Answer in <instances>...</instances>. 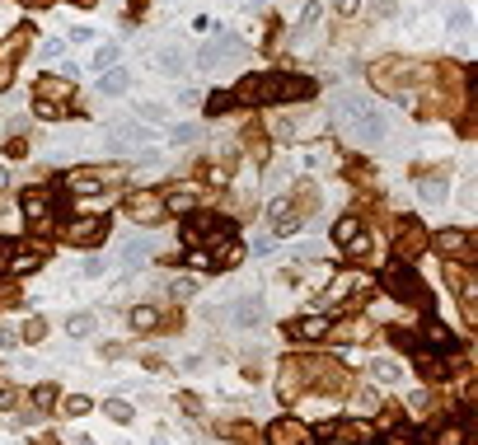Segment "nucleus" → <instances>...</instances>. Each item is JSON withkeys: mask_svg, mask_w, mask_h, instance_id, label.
I'll return each instance as SVG.
<instances>
[{"mask_svg": "<svg viewBox=\"0 0 478 445\" xmlns=\"http://www.w3.org/2000/svg\"><path fill=\"white\" fill-rule=\"evenodd\" d=\"M417 370H422L427 380H446V361H436L432 352H417Z\"/></svg>", "mask_w": 478, "mask_h": 445, "instance_id": "obj_28", "label": "nucleus"}, {"mask_svg": "<svg viewBox=\"0 0 478 445\" xmlns=\"http://www.w3.org/2000/svg\"><path fill=\"white\" fill-rule=\"evenodd\" d=\"M427 342H432V347H436V352H455V347H460V342H455V333H450V328H446V323H427Z\"/></svg>", "mask_w": 478, "mask_h": 445, "instance_id": "obj_21", "label": "nucleus"}, {"mask_svg": "<svg viewBox=\"0 0 478 445\" xmlns=\"http://www.w3.org/2000/svg\"><path fill=\"white\" fill-rule=\"evenodd\" d=\"M113 66H118V47H99V52H94V71H113Z\"/></svg>", "mask_w": 478, "mask_h": 445, "instance_id": "obj_35", "label": "nucleus"}, {"mask_svg": "<svg viewBox=\"0 0 478 445\" xmlns=\"http://www.w3.org/2000/svg\"><path fill=\"white\" fill-rule=\"evenodd\" d=\"M333 10H338V15H356V10H361V0H333Z\"/></svg>", "mask_w": 478, "mask_h": 445, "instance_id": "obj_42", "label": "nucleus"}, {"mask_svg": "<svg viewBox=\"0 0 478 445\" xmlns=\"http://www.w3.org/2000/svg\"><path fill=\"white\" fill-rule=\"evenodd\" d=\"M192 141H202V127H197V122H188V127H178V132H174V146H192Z\"/></svg>", "mask_w": 478, "mask_h": 445, "instance_id": "obj_37", "label": "nucleus"}, {"mask_svg": "<svg viewBox=\"0 0 478 445\" xmlns=\"http://www.w3.org/2000/svg\"><path fill=\"white\" fill-rule=\"evenodd\" d=\"M38 333H43V319H29V323H24V338H29V342H38Z\"/></svg>", "mask_w": 478, "mask_h": 445, "instance_id": "obj_43", "label": "nucleus"}, {"mask_svg": "<svg viewBox=\"0 0 478 445\" xmlns=\"http://www.w3.org/2000/svg\"><path fill=\"white\" fill-rule=\"evenodd\" d=\"M267 216L277 220V234H291V230H295V216H291V202H286V197L272 202V206H267Z\"/></svg>", "mask_w": 478, "mask_h": 445, "instance_id": "obj_22", "label": "nucleus"}, {"mask_svg": "<svg viewBox=\"0 0 478 445\" xmlns=\"http://www.w3.org/2000/svg\"><path fill=\"white\" fill-rule=\"evenodd\" d=\"M230 319H234V328H253V323L262 319V305L253 300V295H239L234 309H230Z\"/></svg>", "mask_w": 478, "mask_h": 445, "instance_id": "obj_15", "label": "nucleus"}, {"mask_svg": "<svg viewBox=\"0 0 478 445\" xmlns=\"http://www.w3.org/2000/svg\"><path fill=\"white\" fill-rule=\"evenodd\" d=\"M436 248L446 253V258H469V248H474V239H469V230H441L436 234Z\"/></svg>", "mask_w": 478, "mask_h": 445, "instance_id": "obj_10", "label": "nucleus"}, {"mask_svg": "<svg viewBox=\"0 0 478 445\" xmlns=\"http://www.w3.org/2000/svg\"><path fill=\"white\" fill-rule=\"evenodd\" d=\"M104 413H108L113 422H118V427H127V422L136 417V408H132V403H127V399H108V403H104Z\"/></svg>", "mask_w": 478, "mask_h": 445, "instance_id": "obj_26", "label": "nucleus"}, {"mask_svg": "<svg viewBox=\"0 0 478 445\" xmlns=\"http://www.w3.org/2000/svg\"><path fill=\"white\" fill-rule=\"evenodd\" d=\"M230 220H225V216H197V220H192V225H188V244H206V239H216V244H225V239H230Z\"/></svg>", "mask_w": 478, "mask_h": 445, "instance_id": "obj_4", "label": "nucleus"}, {"mask_svg": "<svg viewBox=\"0 0 478 445\" xmlns=\"http://www.w3.org/2000/svg\"><path fill=\"white\" fill-rule=\"evenodd\" d=\"M319 15H324V0H309L305 10H300V24H295V38L314 29V24H319Z\"/></svg>", "mask_w": 478, "mask_h": 445, "instance_id": "obj_27", "label": "nucleus"}, {"mask_svg": "<svg viewBox=\"0 0 478 445\" xmlns=\"http://www.w3.org/2000/svg\"><path fill=\"white\" fill-rule=\"evenodd\" d=\"M24 216L33 220V230H52V216H47V197H43V192H29V197H24Z\"/></svg>", "mask_w": 478, "mask_h": 445, "instance_id": "obj_18", "label": "nucleus"}, {"mask_svg": "<svg viewBox=\"0 0 478 445\" xmlns=\"http://www.w3.org/2000/svg\"><path fill=\"white\" fill-rule=\"evenodd\" d=\"M57 403H62V413H66V417H85V413H94V403L85 399V394H71V399H57Z\"/></svg>", "mask_w": 478, "mask_h": 445, "instance_id": "obj_31", "label": "nucleus"}, {"mask_svg": "<svg viewBox=\"0 0 478 445\" xmlns=\"http://www.w3.org/2000/svg\"><path fill=\"white\" fill-rule=\"evenodd\" d=\"M188 262L202 272V267H211V253H206V248H192V258H188Z\"/></svg>", "mask_w": 478, "mask_h": 445, "instance_id": "obj_41", "label": "nucleus"}, {"mask_svg": "<svg viewBox=\"0 0 478 445\" xmlns=\"http://www.w3.org/2000/svg\"><path fill=\"white\" fill-rule=\"evenodd\" d=\"M10 403H15V389H10V384H0V413H5Z\"/></svg>", "mask_w": 478, "mask_h": 445, "instance_id": "obj_45", "label": "nucleus"}, {"mask_svg": "<svg viewBox=\"0 0 478 445\" xmlns=\"http://www.w3.org/2000/svg\"><path fill=\"white\" fill-rule=\"evenodd\" d=\"M66 333H71V338H90L94 333V314H71V319H66Z\"/></svg>", "mask_w": 478, "mask_h": 445, "instance_id": "obj_32", "label": "nucleus"}, {"mask_svg": "<svg viewBox=\"0 0 478 445\" xmlns=\"http://www.w3.org/2000/svg\"><path fill=\"white\" fill-rule=\"evenodd\" d=\"M469 29V10H455V15H450V33H464Z\"/></svg>", "mask_w": 478, "mask_h": 445, "instance_id": "obj_40", "label": "nucleus"}, {"mask_svg": "<svg viewBox=\"0 0 478 445\" xmlns=\"http://www.w3.org/2000/svg\"><path fill=\"white\" fill-rule=\"evenodd\" d=\"M57 399H62V394H57L52 384H38V389H33V408H38V413H52Z\"/></svg>", "mask_w": 478, "mask_h": 445, "instance_id": "obj_30", "label": "nucleus"}, {"mask_svg": "<svg viewBox=\"0 0 478 445\" xmlns=\"http://www.w3.org/2000/svg\"><path fill=\"white\" fill-rule=\"evenodd\" d=\"M464 441H469V431H464V427H446L441 436H436V445H464Z\"/></svg>", "mask_w": 478, "mask_h": 445, "instance_id": "obj_38", "label": "nucleus"}, {"mask_svg": "<svg viewBox=\"0 0 478 445\" xmlns=\"http://www.w3.org/2000/svg\"><path fill=\"white\" fill-rule=\"evenodd\" d=\"M328 108H333V118H338V127L347 132V141H352V146H380V141L389 136L385 113L370 104L366 94H356V90H338L333 99H328Z\"/></svg>", "mask_w": 478, "mask_h": 445, "instance_id": "obj_1", "label": "nucleus"}, {"mask_svg": "<svg viewBox=\"0 0 478 445\" xmlns=\"http://www.w3.org/2000/svg\"><path fill=\"white\" fill-rule=\"evenodd\" d=\"M333 239H338L342 248L356 244V239H361V220H356V216H342V220H338V230H333Z\"/></svg>", "mask_w": 478, "mask_h": 445, "instance_id": "obj_25", "label": "nucleus"}, {"mask_svg": "<svg viewBox=\"0 0 478 445\" xmlns=\"http://www.w3.org/2000/svg\"><path fill=\"white\" fill-rule=\"evenodd\" d=\"M38 262H43V253H38V248H24V244H15L5 253V267H10V272H33Z\"/></svg>", "mask_w": 478, "mask_h": 445, "instance_id": "obj_17", "label": "nucleus"}, {"mask_svg": "<svg viewBox=\"0 0 478 445\" xmlns=\"http://www.w3.org/2000/svg\"><path fill=\"white\" fill-rule=\"evenodd\" d=\"M62 47H66L62 38H47V43H43V57H57V52H62Z\"/></svg>", "mask_w": 478, "mask_h": 445, "instance_id": "obj_44", "label": "nucleus"}, {"mask_svg": "<svg viewBox=\"0 0 478 445\" xmlns=\"http://www.w3.org/2000/svg\"><path fill=\"white\" fill-rule=\"evenodd\" d=\"M29 43V33H10L5 43H0V90L10 85V66H15V52Z\"/></svg>", "mask_w": 478, "mask_h": 445, "instance_id": "obj_14", "label": "nucleus"}, {"mask_svg": "<svg viewBox=\"0 0 478 445\" xmlns=\"http://www.w3.org/2000/svg\"><path fill=\"white\" fill-rule=\"evenodd\" d=\"M127 323H132L136 333H150L155 323H160V309H150V305H136L132 314H127Z\"/></svg>", "mask_w": 478, "mask_h": 445, "instance_id": "obj_24", "label": "nucleus"}, {"mask_svg": "<svg viewBox=\"0 0 478 445\" xmlns=\"http://www.w3.org/2000/svg\"><path fill=\"white\" fill-rule=\"evenodd\" d=\"M99 239H108V220L104 216H80L71 225V244H99Z\"/></svg>", "mask_w": 478, "mask_h": 445, "instance_id": "obj_7", "label": "nucleus"}, {"mask_svg": "<svg viewBox=\"0 0 478 445\" xmlns=\"http://www.w3.org/2000/svg\"><path fill=\"white\" fill-rule=\"evenodd\" d=\"M66 188H71V192H80V197L104 192V174H99V169H71V174H66Z\"/></svg>", "mask_w": 478, "mask_h": 445, "instance_id": "obj_12", "label": "nucleus"}, {"mask_svg": "<svg viewBox=\"0 0 478 445\" xmlns=\"http://www.w3.org/2000/svg\"><path fill=\"white\" fill-rule=\"evenodd\" d=\"M385 286H389L394 295H413V300H422V305H427V286L413 276V267H389V272H385Z\"/></svg>", "mask_w": 478, "mask_h": 445, "instance_id": "obj_6", "label": "nucleus"}, {"mask_svg": "<svg viewBox=\"0 0 478 445\" xmlns=\"http://www.w3.org/2000/svg\"><path fill=\"white\" fill-rule=\"evenodd\" d=\"M146 262H150V239H127L122 244V267L136 272V267H146Z\"/></svg>", "mask_w": 478, "mask_h": 445, "instance_id": "obj_19", "label": "nucleus"}, {"mask_svg": "<svg viewBox=\"0 0 478 445\" xmlns=\"http://www.w3.org/2000/svg\"><path fill=\"white\" fill-rule=\"evenodd\" d=\"M352 408H356V417H375L380 413V394H375V389H361Z\"/></svg>", "mask_w": 478, "mask_h": 445, "instance_id": "obj_29", "label": "nucleus"}, {"mask_svg": "<svg viewBox=\"0 0 478 445\" xmlns=\"http://www.w3.org/2000/svg\"><path fill=\"white\" fill-rule=\"evenodd\" d=\"M446 197H450L446 178H422V183H417V202H422V206H446Z\"/></svg>", "mask_w": 478, "mask_h": 445, "instance_id": "obj_16", "label": "nucleus"}, {"mask_svg": "<svg viewBox=\"0 0 478 445\" xmlns=\"http://www.w3.org/2000/svg\"><path fill=\"white\" fill-rule=\"evenodd\" d=\"M5 253H10V244H0V267H5Z\"/></svg>", "mask_w": 478, "mask_h": 445, "instance_id": "obj_46", "label": "nucleus"}, {"mask_svg": "<svg viewBox=\"0 0 478 445\" xmlns=\"http://www.w3.org/2000/svg\"><path fill=\"white\" fill-rule=\"evenodd\" d=\"M352 286H356V276H338V281H333V286H328V295H324V305H328V300H342V295L352 291Z\"/></svg>", "mask_w": 478, "mask_h": 445, "instance_id": "obj_36", "label": "nucleus"}, {"mask_svg": "<svg viewBox=\"0 0 478 445\" xmlns=\"http://www.w3.org/2000/svg\"><path fill=\"white\" fill-rule=\"evenodd\" d=\"M267 441L272 445H309V431L300 422H291V417H281V422L267 427Z\"/></svg>", "mask_w": 478, "mask_h": 445, "instance_id": "obj_8", "label": "nucleus"}, {"mask_svg": "<svg viewBox=\"0 0 478 445\" xmlns=\"http://www.w3.org/2000/svg\"><path fill=\"white\" fill-rule=\"evenodd\" d=\"M150 62H155V71H160V76H183V71H188V57L178 52V47H160Z\"/></svg>", "mask_w": 478, "mask_h": 445, "instance_id": "obj_13", "label": "nucleus"}, {"mask_svg": "<svg viewBox=\"0 0 478 445\" xmlns=\"http://www.w3.org/2000/svg\"><path fill=\"white\" fill-rule=\"evenodd\" d=\"M291 333H295V338H309V342H314V338H324V333H328V319H324V314H309V319L295 323Z\"/></svg>", "mask_w": 478, "mask_h": 445, "instance_id": "obj_23", "label": "nucleus"}, {"mask_svg": "<svg viewBox=\"0 0 478 445\" xmlns=\"http://www.w3.org/2000/svg\"><path fill=\"white\" fill-rule=\"evenodd\" d=\"M141 113H146L150 122H164V118H169V108H164V104H141Z\"/></svg>", "mask_w": 478, "mask_h": 445, "instance_id": "obj_39", "label": "nucleus"}, {"mask_svg": "<svg viewBox=\"0 0 478 445\" xmlns=\"http://www.w3.org/2000/svg\"><path fill=\"white\" fill-rule=\"evenodd\" d=\"M291 94H309V85L305 80H286V76H248V80H239V90L230 99L262 108V104H277V99H291Z\"/></svg>", "mask_w": 478, "mask_h": 445, "instance_id": "obj_2", "label": "nucleus"}, {"mask_svg": "<svg viewBox=\"0 0 478 445\" xmlns=\"http://www.w3.org/2000/svg\"><path fill=\"white\" fill-rule=\"evenodd\" d=\"M127 211L150 225V220H160V216H164V197H155V192H136V197H127Z\"/></svg>", "mask_w": 478, "mask_h": 445, "instance_id": "obj_9", "label": "nucleus"}, {"mask_svg": "<svg viewBox=\"0 0 478 445\" xmlns=\"http://www.w3.org/2000/svg\"><path fill=\"white\" fill-rule=\"evenodd\" d=\"M150 141H155V132L141 127V118H136V122L113 127L108 136H104V146H108V150H141V146H150Z\"/></svg>", "mask_w": 478, "mask_h": 445, "instance_id": "obj_3", "label": "nucleus"}, {"mask_svg": "<svg viewBox=\"0 0 478 445\" xmlns=\"http://www.w3.org/2000/svg\"><path fill=\"white\" fill-rule=\"evenodd\" d=\"M127 90H132V71H122V66H113V71L99 76V94L104 99H122Z\"/></svg>", "mask_w": 478, "mask_h": 445, "instance_id": "obj_11", "label": "nucleus"}, {"mask_svg": "<svg viewBox=\"0 0 478 445\" xmlns=\"http://www.w3.org/2000/svg\"><path fill=\"white\" fill-rule=\"evenodd\" d=\"M239 57H244V47H239V43L216 38V43H206V47L197 52V66H202V71H216L220 62H239Z\"/></svg>", "mask_w": 478, "mask_h": 445, "instance_id": "obj_5", "label": "nucleus"}, {"mask_svg": "<svg viewBox=\"0 0 478 445\" xmlns=\"http://www.w3.org/2000/svg\"><path fill=\"white\" fill-rule=\"evenodd\" d=\"M169 295H174V300H188V295H197V281H192V276H174Z\"/></svg>", "mask_w": 478, "mask_h": 445, "instance_id": "obj_33", "label": "nucleus"}, {"mask_svg": "<svg viewBox=\"0 0 478 445\" xmlns=\"http://www.w3.org/2000/svg\"><path fill=\"white\" fill-rule=\"evenodd\" d=\"M366 370H370V380H380V384H399L403 380V366H399V361H389V356L366 361Z\"/></svg>", "mask_w": 478, "mask_h": 445, "instance_id": "obj_20", "label": "nucleus"}, {"mask_svg": "<svg viewBox=\"0 0 478 445\" xmlns=\"http://www.w3.org/2000/svg\"><path fill=\"white\" fill-rule=\"evenodd\" d=\"M76 445H94V441H76Z\"/></svg>", "mask_w": 478, "mask_h": 445, "instance_id": "obj_47", "label": "nucleus"}, {"mask_svg": "<svg viewBox=\"0 0 478 445\" xmlns=\"http://www.w3.org/2000/svg\"><path fill=\"white\" fill-rule=\"evenodd\" d=\"M192 206H197L192 192H169V197H164V211H192Z\"/></svg>", "mask_w": 478, "mask_h": 445, "instance_id": "obj_34", "label": "nucleus"}]
</instances>
